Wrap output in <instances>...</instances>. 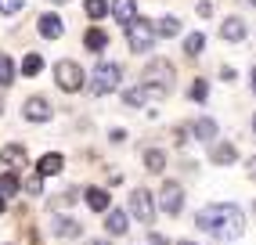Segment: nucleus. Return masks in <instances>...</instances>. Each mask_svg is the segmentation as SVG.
Instances as JSON below:
<instances>
[{"instance_id": "f257e3e1", "label": "nucleus", "mask_w": 256, "mask_h": 245, "mask_svg": "<svg viewBox=\"0 0 256 245\" xmlns=\"http://www.w3.org/2000/svg\"><path fill=\"white\" fill-rule=\"evenodd\" d=\"M195 227L213 242H238L246 234V216L234 202H213L195 213Z\"/></svg>"}, {"instance_id": "f03ea898", "label": "nucleus", "mask_w": 256, "mask_h": 245, "mask_svg": "<svg viewBox=\"0 0 256 245\" xmlns=\"http://www.w3.org/2000/svg\"><path fill=\"white\" fill-rule=\"evenodd\" d=\"M174 80H177V72H174V65L170 62H162V58H156L148 68H144V80H141V86L148 90V98H166L170 90H174Z\"/></svg>"}, {"instance_id": "7ed1b4c3", "label": "nucleus", "mask_w": 256, "mask_h": 245, "mask_svg": "<svg viewBox=\"0 0 256 245\" xmlns=\"http://www.w3.org/2000/svg\"><path fill=\"white\" fill-rule=\"evenodd\" d=\"M119 83H123V68H119L116 62H98V65H94V72L87 76V86H90V94H94V98L112 94Z\"/></svg>"}, {"instance_id": "20e7f679", "label": "nucleus", "mask_w": 256, "mask_h": 245, "mask_svg": "<svg viewBox=\"0 0 256 245\" xmlns=\"http://www.w3.org/2000/svg\"><path fill=\"white\" fill-rule=\"evenodd\" d=\"M156 40H159V32L148 18H130L126 22V44H130L134 54H148V50L156 47Z\"/></svg>"}, {"instance_id": "39448f33", "label": "nucleus", "mask_w": 256, "mask_h": 245, "mask_svg": "<svg viewBox=\"0 0 256 245\" xmlns=\"http://www.w3.org/2000/svg\"><path fill=\"white\" fill-rule=\"evenodd\" d=\"M54 83L62 86L65 94H76V90H83V86H87V72H83L76 62L62 58V62L54 65Z\"/></svg>"}, {"instance_id": "423d86ee", "label": "nucleus", "mask_w": 256, "mask_h": 245, "mask_svg": "<svg viewBox=\"0 0 256 245\" xmlns=\"http://www.w3.org/2000/svg\"><path fill=\"white\" fill-rule=\"evenodd\" d=\"M159 209L166 216H180L184 213V188L177 180H166L162 191H159Z\"/></svg>"}, {"instance_id": "0eeeda50", "label": "nucleus", "mask_w": 256, "mask_h": 245, "mask_svg": "<svg viewBox=\"0 0 256 245\" xmlns=\"http://www.w3.org/2000/svg\"><path fill=\"white\" fill-rule=\"evenodd\" d=\"M156 198H152V191L148 188H134V195H130V213L138 216V220H144V224H152L156 220Z\"/></svg>"}, {"instance_id": "6e6552de", "label": "nucleus", "mask_w": 256, "mask_h": 245, "mask_svg": "<svg viewBox=\"0 0 256 245\" xmlns=\"http://www.w3.org/2000/svg\"><path fill=\"white\" fill-rule=\"evenodd\" d=\"M22 116L29 119V122H47L50 116H54V108H50V101L47 98H26V108H22Z\"/></svg>"}, {"instance_id": "1a4fd4ad", "label": "nucleus", "mask_w": 256, "mask_h": 245, "mask_svg": "<svg viewBox=\"0 0 256 245\" xmlns=\"http://www.w3.org/2000/svg\"><path fill=\"white\" fill-rule=\"evenodd\" d=\"M188 134H195V141H202V144H213L216 137H220V126H216V119L198 116V119L192 122V130H188Z\"/></svg>"}, {"instance_id": "9d476101", "label": "nucleus", "mask_w": 256, "mask_h": 245, "mask_svg": "<svg viewBox=\"0 0 256 245\" xmlns=\"http://www.w3.org/2000/svg\"><path fill=\"white\" fill-rule=\"evenodd\" d=\"M210 162H213V166H234V162H238V148H234L231 141H213Z\"/></svg>"}, {"instance_id": "9b49d317", "label": "nucleus", "mask_w": 256, "mask_h": 245, "mask_svg": "<svg viewBox=\"0 0 256 245\" xmlns=\"http://www.w3.org/2000/svg\"><path fill=\"white\" fill-rule=\"evenodd\" d=\"M36 29H40L44 40H58L62 32H65V22L58 18L54 11H47V14H40V18H36Z\"/></svg>"}, {"instance_id": "f8f14e48", "label": "nucleus", "mask_w": 256, "mask_h": 245, "mask_svg": "<svg viewBox=\"0 0 256 245\" xmlns=\"http://www.w3.org/2000/svg\"><path fill=\"white\" fill-rule=\"evenodd\" d=\"M246 22L242 18H238V14H231V18H224V22H220V36H224L228 44H242L246 40Z\"/></svg>"}, {"instance_id": "ddd939ff", "label": "nucleus", "mask_w": 256, "mask_h": 245, "mask_svg": "<svg viewBox=\"0 0 256 245\" xmlns=\"http://www.w3.org/2000/svg\"><path fill=\"white\" fill-rule=\"evenodd\" d=\"M108 14H112L119 26H126L130 18H138V0H112V4H108Z\"/></svg>"}, {"instance_id": "4468645a", "label": "nucleus", "mask_w": 256, "mask_h": 245, "mask_svg": "<svg viewBox=\"0 0 256 245\" xmlns=\"http://www.w3.org/2000/svg\"><path fill=\"white\" fill-rule=\"evenodd\" d=\"M83 202L90 206V213H108V206H112V195L105 188H90L87 195H83Z\"/></svg>"}, {"instance_id": "2eb2a0df", "label": "nucleus", "mask_w": 256, "mask_h": 245, "mask_svg": "<svg viewBox=\"0 0 256 245\" xmlns=\"http://www.w3.org/2000/svg\"><path fill=\"white\" fill-rule=\"evenodd\" d=\"M0 162H4L8 170H22L29 159H26V148L22 144H8V148H0Z\"/></svg>"}, {"instance_id": "dca6fc26", "label": "nucleus", "mask_w": 256, "mask_h": 245, "mask_svg": "<svg viewBox=\"0 0 256 245\" xmlns=\"http://www.w3.org/2000/svg\"><path fill=\"white\" fill-rule=\"evenodd\" d=\"M105 227H108V234H126V231H130V213H123V209H112V206H108Z\"/></svg>"}, {"instance_id": "f3484780", "label": "nucleus", "mask_w": 256, "mask_h": 245, "mask_svg": "<svg viewBox=\"0 0 256 245\" xmlns=\"http://www.w3.org/2000/svg\"><path fill=\"white\" fill-rule=\"evenodd\" d=\"M62 166H65L62 155H58V152H47L44 159L36 162V173H40V177H54V173H62Z\"/></svg>"}, {"instance_id": "a211bd4d", "label": "nucleus", "mask_w": 256, "mask_h": 245, "mask_svg": "<svg viewBox=\"0 0 256 245\" xmlns=\"http://www.w3.org/2000/svg\"><path fill=\"white\" fill-rule=\"evenodd\" d=\"M83 44H87V50H94V54H101V50L108 47V36H105V29L90 26L87 32H83Z\"/></svg>"}, {"instance_id": "6ab92c4d", "label": "nucleus", "mask_w": 256, "mask_h": 245, "mask_svg": "<svg viewBox=\"0 0 256 245\" xmlns=\"http://www.w3.org/2000/svg\"><path fill=\"white\" fill-rule=\"evenodd\" d=\"M144 101H148V90H144L141 83L123 90V104H126V108H144Z\"/></svg>"}, {"instance_id": "aec40b11", "label": "nucleus", "mask_w": 256, "mask_h": 245, "mask_svg": "<svg viewBox=\"0 0 256 245\" xmlns=\"http://www.w3.org/2000/svg\"><path fill=\"white\" fill-rule=\"evenodd\" d=\"M18 177H14V170H8V173H0V198H14V195H18Z\"/></svg>"}, {"instance_id": "412c9836", "label": "nucleus", "mask_w": 256, "mask_h": 245, "mask_svg": "<svg viewBox=\"0 0 256 245\" xmlns=\"http://www.w3.org/2000/svg\"><path fill=\"white\" fill-rule=\"evenodd\" d=\"M156 32H159V36H180V18H177V14H162V18H159V26H156Z\"/></svg>"}, {"instance_id": "4be33fe9", "label": "nucleus", "mask_w": 256, "mask_h": 245, "mask_svg": "<svg viewBox=\"0 0 256 245\" xmlns=\"http://www.w3.org/2000/svg\"><path fill=\"white\" fill-rule=\"evenodd\" d=\"M80 231H83V227L76 220H69V216H58L54 220V234L58 238H80Z\"/></svg>"}, {"instance_id": "5701e85b", "label": "nucleus", "mask_w": 256, "mask_h": 245, "mask_svg": "<svg viewBox=\"0 0 256 245\" xmlns=\"http://www.w3.org/2000/svg\"><path fill=\"white\" fill-rule=\"evenodd\" d=\"M202 50H206V36H202V32H188V36H184V54L198 58Z\"/></svg>"}, {"instance_id": "b1692460", "label": "nucleus", "mask_w": 256, "mask_h": 245, "mask_svg": "<svg viewBox=\"0 0 256 245\" xmlns=\"http://www.w3.org/2000/svg\"><path fill=\"white\" fill-rule=\"evenodd\" d=\"M144 170H148V173H162V170H166V155H162L159 148H148V152H144Z\"/></svg>"}, {"instance_id": "393cba45", "label": "nucleus", "mask_w": 256, "mask_h": 245, "mask_svg": "<svg viewBox=\"0 0 256 245\" xmlns=\"http://www.w3.org/2000/svg\"><path fill=\"white\" fill-rule=\"evenodd\" d=\"M14 76H18V68H14L11 54H0V86H11Z\"/></svg>"}, {"instance_id": "a878e982", "label": "nucleus", "mask_w": 256, "mask_h": 245, "mask_svg": "<svg viewBox=\"0 0 256 245\" xmlns=\"http://www.w3.org/2000/svg\"><path fill=\"white\" fill-rule=\"evenodd\" d=\"M40 68H44L40 50H29V54L22 58V76H40Z\"/></svg>"}, {"instance_id": "bb28decb", "label": "nucleus", "mask_w": 256, "mask_h": 245, "mask_svg": "<svg viewBox=\"0 0 256 245\" xmlns=\"http://www.w3.org/2000/svg\"><path fill=\"white\" fill-rule=\"evenodd\" d=\"M83 8H87V18H94V22H101L108 14V4L105 0H83Z\"/></svg>"}, {"instance_id": "cd10ccee", "label": "nucleus", "mask_w": 256, "mask_h": 245, "mask_svg": "<svg viewBox=\"0 0 256 245\" xmlns=\"http://www.w3.org/2000/svg\"><path fill=\"white\" fill-rule=\"evenodd\" d=\"M188 98L202 104V101L210 98V80H195V83H192V90H188Z\"/></svg>"}, {"instance_id": "c85d7f7f", "label": "nucleus", "mask_w": 256, "mask_h": 245, "mask_svg": "<svg viewBox=\"0 0 256 245\" xmlns=\"http://www.w3.org/2000/svg\"><path fill=\"white\" fill-rule=\"evenodd\" d=\"M22 188H26V195H44V177L40 173H29Z\"/></svg>"}, {"instance_id": "c756f323", "label": "nucleus", "mask_w": 256, "mask_h": 245, "mask_svg": "<svg viewBox=\"0 0 256 245\" xmlns=\"http://www.w3.org/2000/svg\"><path fill=\"white\" fill-rule=\"evenodd\" d=\"M72 202H76V191H72V188H65V191H62V195H58L54 202H50V209H62V206H65V209H69Z\"/></svg>"}, {"instance_id": "7c9ffc66", "label": "nucleus", "mask_w": 256, "mask_h": 245, "mask_svg": "<svg viewBox=\"0 0 256 245\" xmlns=\"http://www.w3.org/2000/svg\"><path fill=\"white\" fill-rule=\"evenodd\" d=\"M22 4H26V0H0V11H4V14H14V11H22Z\"/></svg>"}, {"instance_id": "2f4dec72", "label": "nucleus", "mask_w": 256, "mask_h": 245, "mask_svg": "<svg viewBox=\"0 0 256 245\" xmlns=\"http://www.w3.org/2000/svg\"><path fill=\"white\" fill-rule=\"evenodd\" d=\"M198 14H202V18H210V14H213V4H210V0H198Z\"/></svg>"}, {"instance_id": "473e14b6", "label": "nucleus", "mask_w": 256, "mask_h": 245, "mask_svg": "<svg viewBox=\"0 0 256 245\" xmlns=\"http://www.w3.org/2000/svg\"><path fill=\"white\" fill-rule=\"evenodd\" d=\"M108 141H112V144H123V141H126V130H112Z\"/></svg>"}, {"instance_id": "72a5a7b5", "label": "nucleus", "mask_w": 256, "mask_h": 245, "mask_svg": "<svg viewBox=\"0 0 256 245\" xmlns=\"http://www.w3.org/2000/svg\"><path fill=\"white\" fill-rule=\"evenodd\" d=\"M148 245H170V242H166L162 234H152V231H148Z\"/></svg>"}, {"instance_id": "f704fd0d", "label": "nucleus", "mask_w": 256, "mask_h": 245, "mask_svg": "<svg viewBox=\"0 0 256 245\" xmlns=\"http://www.w3.org/2000/svg\"><path fill=\"white\" fill-rule=\"evenodd\" d=\"M249 177L256 180V155H252V159H249Z\"/></svg>"}, {"instance_id": "c9c22d12", "label": "nucleus", "mask_w": 256, "mask_h": 245, "mask_svg": "<svg viewBox=\"0 0 256 245\" xmlns=\"http://www.w3.org/2000/svg\"><path fill=\"white\" fill-rule=\"evenodd\" d=\"M252 94H256V68H252Z\"/></svg>"}, {"instance_id": "e433bc0d", "label": "nucleus", "mask_w": 256, "mask_h": 245, "mask_svg": "<svg viewBox=\"0 0 256 245\" xmlns=\"http://www.w3.org/2000/svg\"><path fill=\"white\" fill-rule=\"evenodd\" d=\"M87 245H108V242H87Z\"/></svg>"}, {"instance_id": "4c0bfd02", "label": "nucleus", "mask_w": 256, "mask_h": 245, "mask_svg": "<svg viewBox=\"0 0 256 245\" xmlns=\"http://www.w3.org/2000/svg\"><path fill=\"white\" fill-rule=\"evenodd\" d=\"M4 206H8V202H4V198H0V213H4Z\"/></svg>"}, {"instance_id": "58836bf2", "label": "nucleus", "mask_w": 256, "mask_h": 245, "mask_svg": "<svg viewBox=\"0 0 256 245\" xmlns=\"http://www.w3.org/2000/svg\"><path fill=\"white\" fill-rule=\"evenodd\" d=\"M180 245H198V242H180Z\"/></svg>"}, {"instance_id": "ea45409f", "label": "nucleus", "mask_w": 256, "mask_h": 245, "mask_svg": "<svg viewBox=\"0 0 256 245\" xmlns=\"http://www.w3.org/2000/svg\"><path fill=\"white\" fill-rule=\"evenodd\" d=\"M252 134H256V116H252Z\"/></svg>"}, {"instance_id": "a19ab883", "label": "nucleus", "mask_w": 256, "mask_h": 245, "mask_svg": "<svg viewBox=\"0 0 256 245\" xmlns=\"http://www.w3.org/2000/svg\"><path fill=\"white\" fill-rule=\"evenodd\" d=\"M0 112H4V98H0Z\"/></svg>"}, {"instance_id": "79ce46f5", "label": "nucleus", "mask_w": 256, "mask_h": 245, "mask_svg": "<svg viewBox=\"0 0 256 245\" xmlns=\"http://www.w3.org/2000/svg\"><path fill=\"white\" fill-rule=\"evenodd\" d=\"M54 4H69V0H54Z\"/></svg>"}, {"instance_id": "37998d69", "label": "nucleus", "mask_w": 256, "mask_h": 245, "mask_svg": "<svg viewBox=\"0 0 256 245\" xmlns=\"http://www.w3.org/2000/svg\"><path fill=\"white\" fill-rule=\"evenodd\" d=\"M249 4H252V8H256V0H249Z\"/></svg>"}]
</instances>
